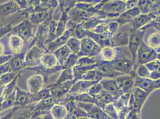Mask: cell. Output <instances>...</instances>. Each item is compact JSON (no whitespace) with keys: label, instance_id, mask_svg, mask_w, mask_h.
I'll use <instances>...</instances> for the list:
<instances>
[{"label":"cell","instance_id":"obj_1","mask_svg":"<svg viewBox=\"0 0 160 119\" xmlns=\"http://www.w3.org/2000/svg\"><path fill=\"white\" fill-rule=\"evenodd\" d=\"M97 10L102 11L108 19H113L127 10V2L122 0H111L104 4L95 5Z\"/></svg>","mask_w":160,"mask_h":119},{"label":"cell","instance_id":"obj_2","mask_svg":"<svg viewBox=\"0 0 160 119\" xmlns=\"http://www.w3.org/2000/svg\"><path fill=\"white\" fill-rule=\"evenodd\" d=\"M157 59H160V51L149 47L144 41H142L136 53V64L144 65Z\"/></svg>","mask_w":160,"mask_h":119},{"label":"cell","instance_id":"obj_3","mask_svg":"<svg viewBox=\"0 0 160 119\" xmlns=\"http://www.w3.org/2000/svg\"><path fill=\"white\" fill-rule=\"evenodd\" d=\"M148 93L138 87H134L128 103V110L140 114L142 107L148 99Z\"/></svg>","mask_w":160,"mask_h":119},{"label":"cell","instance_id":"obj_4","mask_svg":"<svg viewBox=\"0 0 160 119\" xmlns=\"http://www.w3.org/2000/svg\"><path fill=\"white\" fill-rule=\"evenodd\" d=\"M147 31L140 28L138 30H133L131 28L129 31V40L128 48L132 55V59L136 63V57L138 49L141 42L143 41V38Z\"/></svg>","mask_w":160,"mask_h":119},{"label":"cell","instance_id":"obj_5","mask_svg":"<svg viewBox=\"0 0 160 119\" xmlns=\"http://www.w3.org/2000/svg\"><path fill=\"white\" fill-rule=\"evenodd\" d=\"M81 48L78 53L79 57H96L100 53L102 47L89 37H84L80 40Z\"/></svg>","mask_w":160,"mask_h":119},{"label":"cell","instance_id":"obj_6","mask_svg":"<svg viewBox=\"0 0 160 119\" xmlns=\"http://www.w3.org/2000/svg\"><path fill=\"white\" fill-rule=\"evenodd\" d=\"M132 28L130 23L119 27L117 32L110 38L111 45L113 47L128 46L129 31Z\"/></svg>","mask_w":160,"mask_h":119},{"label":"cell","instance_id":"obj_7","mask_svg":"<svg viewBox=\"0 0 160 119\" xmlns=\"http://www.w3.org/2000/svg\"><path fill=\"white\" fill-rule=\"evenodd\" d=\"M76 102L80 108L87 112L88 118L92 119H111L101 108L94 104Z\"/></svg>","mask_w":160,"mask_h":119},{"label":"cell","instance_id":"obj_8","mask_svg":"<svg viewBox=\"0 0 160 119\" xmlns=\"http://www.w3.org/2000/svg\"><path fill=\"white\" fill-rule=\"evenodd\" d=\"M130 94L131 93H123L117 99H115L112 102L119 119H126L129 112L128 103Z\"/></svg>","mask_w":160,"mask_h":119},{"label":"cell","instance_id":"obj_9","mask_svg":"<svg viewBox=\"0 0 160 119\" xmlns=\"http://www.w3.org/2000/svg\"><path fill=\"white\" fill-rule=\"evenodd\" d=\"M59 102L60 100L54 98L52 97L42 99L38 102V103L36 104L34 107L32 116H44L50 112L51 108L54 104Z\"/></svg>","mask_w":160,"mask_h":119},{"label":"cell","instance_id":"obj_10","mask_svg":"<svg viewBox=\"0 0 160 119\" xmlns=\"http://www.w3.org/2000/svg\"><path fill=\"white\" fill-rule=\"evenodd\" d=\"M73 84V80H69L59 85L52 84L46 87L48 88L52 97L60 101L63 99L69 93Z\"/></svg>","mask_w":160,"mask_h":119},{"label":"cell","instance_id":"obj_11","mask_svg":"<svg viewBox=\"0 0 160 119\" xmlns=\"http://www.w3.org/2000/svg\"><path fill=\"white\" fill-rule=\"evenodd\" d=\"M160 79L153 80L149 78H140L136 75L134 76V87L139 88L149 94L157 89H160Z\"/></svg>","mask_w":160,"mask_h":119},{"label":"cell","instance_id":"obj_12","mask_svg":"<svg viewBox=\"0 0 160 119\" xmlns=\"http://www.w3.org/2000/svg\"><path fill=\"white\" fill-rule=\"evenodd\" d=\"M95 14L73 7L68 12V20L71 21L75 25L85 22Z\"/></svg>","mask_w":160,"mask_h":119},{"label":"cell","instance_id":"obj_13","mask_svg":"<svg viewBox=\"0 0 160 119\" xmlns=\"http://www.w3.org/2000/svg\"><path fill=\"white\" fill-rule=\"evenodd\" d=\"M103 89L115 99L123 94L114 78H104L99 82Z\"/></svg>","mask_w":160,"mask_h":119},{"label":"cell","instance_id":"obj_14","mask_svg":"<svg viewBox=\"0 0 160 119\" xmlns=\"http://www.w3.org/2000/svg\"><path fill=\"white\" fill-rule=\"evenodd\" d=\"M135 75L124 74L114 78L122 93H132L134 87Z\"/></svg>","mask_w":160,"mask_h":119},{"label":"cell","instance_id":"obj_15","mask_svg":"<svg viewBox=\"0 0 160 119\" xmlns=\"http://www.w3.org/2000/svg\"><path fill=\"white\" fill-rule=\"evenodd\" d=\"M73 31V28L67 29L62 35L56 38L46 46L47 52L53 53L59 48L66 45L68 40L72 36Z\"/></svg>","mask_w":160,"mask_h":119},{"label":"cell","instance_id":"obj_16","mask_svg":"<svg viewBox=\"0 0 160 119\" xmlns=\"http://www.w3.org/2000/svg\"><path fill=\"white\" fill-rule=\"evenodd\" d=\"M96 69L102 79L104 78H115L117 76L124 75V74L115 70L112 67L111 62L98 61Z\"/></svg>","mask_w":160,"mask_h":119},{"label":"cell","instance_id":"obj_17","mask_svg":"<svg viewBox=\"0 0 160 119\" xmlns=\"http://www.w3.org/2000/svg\"><path fill=\"white\" fill-rule=\"evenodd\" d=\"M158 16H160V12L149 14H140L136 16L130 23L132 27L133 30H138L142 27L145 26Z\"/></svg>","mask_w":160,"mask_h":119},{"label":"cell","instance_id":"obj_18","mask_svg":"<svg viewBox=\"0 0 160 119\" xmlns=\"http://www.w3.org/2000/svg\"><path fill=\"white\" fill-rule=\"evenodd\" d=\"M140 14V10L139 8L136 6L131 9L127 10L126 12L121 14L118 17L112 20L117 22L119 26H122L126 24L131 23L134 19Z\"/></svg>","mask_w":160,"mask_h":119},{"label":"cell","instance_id":"obj_19","mask_svg":"<svg viewBox=\"0 0 160 119\" xmlns=\"http://www.w3.org/2000/svg\"><path fill=\"white\" fill-rule=\"evenodd\" d=\"M96 83H98V82L82 79L78 80L73 82L68 94L70 96L74 97L86 93L87 89Z\"/></svg>","mask_w":160,"mask_h":119},{"label":"cell","instance_id":"obj_20","mask_svg":"<svg viewBox=\"0 0 160 119\" xmlns=\"http://www.w3.org/2000/svg\"><path fill=\"white\" fill-rule=\"evenodd\" d=\"M28 85L32 93L36 94L45 87L44 78L40 73L37 74L29 78L28 82Z\"/></svg>","mask_w":160,"mask_h":119},{"label":"cell","instance_id":"obj_21","mask_svg":"<svg viewBox=\"0 0 160 119\" xmlns=\"http://www.w3.org/2000/svg\"><path fill=\"white\" fill-rule=\"evenodd\" d=\"M117 55V50L115 47L111 46H105L102 48L100 53L96 57L98 61L112 62Z\"/></svg>","mask_w":160,"mask_h":119},{"label":"cell","instance_id":"obj_22","mask_svg":"<svg viewBox=\"0 0 160 119\" xmlns=\"http://www.w3.org/2000/svg\"><path fill=\"white\" fill-rule=\"evenodd\" d=\"M21 10L20 8L13 1L0 4V17H4Z\"/></svg>","mask_w":160,"mask_h":119},{"label":"cell","instance_id":"obj_23","mask_svg":"<svg viewBox=\"0 0 160 119\" xmlns=\"http://www.w3.org/2000/svg\"><path fill=\"white\" fill-rule=\"evenodd\" d=\"M50 113L54 119H68V117L67 108L61 103L54 104L51 108Z\"/></svg>","mask_w":160,"mask_h":119},{"label":"cell","instance_id":"obj_24","mask_svg":"<svg viewBox=\"0 0 160 119\" xmlns=\"http://www.w3.org/2000/svg\"><path fill=\"white\" fill-rule=\"evenodd\" d=\"M40 64L45 68H53L60 65L55 55L52 53H45L40 59Z\"/></svg>","mask_w":160,"mask_h":119},{"label":"cell","instance_id":"obj_25","mask_svg":"<svg viewBox=\"0 0 160 119\" xmlns=\"http://www.w3.org/2000/svg\"><path fill=\"white\" fill-rule=\"evenodd\" d=\"M52 53L58 60L59 64L62 66L68 59V57H69V55L72 53L66 44L59 48Z\"/></svg>","mask_w":160,"mask_h":119},{"label":"cell","instance_id":"obj_26","mask_svg":"<svg viewBox=\"0 0 160 119\" xmlns=\"http://www.w3.org/2000/svg\"><path fill=\"white\" fill-rule=\"evenodd\" d=\"M95 99V104L96 106L99 107L102 109L108 104L113 102L115 99L113 97L107 93L105 90L98 95L93 96Z\"/></svg>","mask_w":160,"mask_h":119},{"label":"cell","instance_id":"obj_27","mask_svg":"<svg viewBox=\"0 0 160 119\" xmlns=\"http://www.w3.org/2000/svg\"><path fill=\"white\" fill-rule=\"evenodd\" d=\"M160 31H157L151 34L147 39L146 44L155 50L160 51Z\"/></svg>","mask_w":160,"mask_h":119},{"label":"cell","instance_id":"obj_28","mask_svg":"<svg viewBox=\"0 0 160 119\" xmlns=\"http://www.w3.org/2000/svg\"><path fill=\"white\" fill-rule=\"evenodd\" d=\"M71 80H73V74L72 69H64L59 74V76L56 82L53 84L59 85Z\"/></svg>","mask_w":160,"mask_h":119},{"label":"cell","instance_id":"obj_29","mask_svg":"<svg viewBox=\"0 0 160 119\" xmlns=\"http://www.w3.org/2000/svg\"><path fill=\"white\" fill-rule=\"evenodd\" d=\"M67 46L71 51V53L78 54L81 48V41L80 40L72 36L68 40Z\"/></svg>","mask_w":160,"mask_h":119},{"label":"cell","instance_id":"obj_30","mask_svg":"<svg viewBox=\"0 0 160 119\" xmlns=\"http://www.w3.org/2000/svg\"><path fill=\"white\" fill-rule=\"evenodd\" d=\"M81 79L90 80V81H95V82H99L102 79L100 78V74L98 72L97 69L95 68L93 69L90 70L84 73L82 76Z\"/></svg>","mask_w":160,"mask_h":119},{"label":"cell","instance_id":"obj_31","mask_svg":"<svg viewBox=\"0 0 160 119\" xmlns=\"http://www.w3.org/2000/svg\"><path fill=\"white\" fill-rule=\"evenodd\" d=\"M108 21L99 24L95 27H94L93 29L90 30V31L93 32V33H96V34H108L111 37H112V35L110 32L109 27L108 25Z\"/></svg>","mask_w":160,"mask_h":119},{"label":"cell","instance_id":"obj_32","mask_svg":"<svg viewBox=\"0 0 160 119\" xmlns=\"http://www.w3.org/2000/svg\"><path fill=\"white\" fill-rule=\"evenodd\" d=\"M98 63V60L96 57H80L78 60L76 65L82 66H88L95 65Z\"/></svg>","mask_w":160,"mask_h":119},{"label":"cell","instance_id":"obj_33","mask_svg":"<svg viewBox=\"0 0 160 119\" xmlns=\"http://www.w3.org/2000/svg\"><path fill=\"white\" fill-rule=\"evenodd\" d=\"M79 57H80L78 54L71 53L62 66L63 69H72L74 66L76 65Z\"/></svg>","mask_w":160,"mask_h":119},{"label":"cell","instance_id":"obj_34","mask_svg":"<svg viewBox=\"0 0 160 119\" xmlns=\"http://www.w3.org/2000/svg\"><path fill=\"white\" fill-rule=\"evenodd\" d=\"M102 110L107 113L111 119H119L117 112L113 106L112 102L108 104L105 106Z\"/></svg>","mask_w":160,"mask_h":119},{"label":"cell","instance_id":"obj_35","mask_svg":"<svg viewBox=\"0 0 160 119\" xmlns=\"http://www.w3.org/2000/svg\"><path fill=\"white\" fill-rule=\"evenodd\" d=\"M138 65V64H137ZM136 75L142 78H149L150 72L144 65H138L135 70Z\"/></svg>","mask_w":160,"mask_h":119},{"label":"cell","instance_id":"obj_36","mask_svg":"<svg viewBox=\"0 0 160 119\" xmlns=\"http://www.w3.org/2000/svg\"><path fill=\"white\" fill-rule=\"evenodd\" d=\"M103 91H104V89H103L102 86H101L99 82H98L90 86L87 89L86 93L92 96H96V95H99Z\"/></svg>","mask_w":160,"mask_h":119},{"label":"cell","instance_id":"obj_37","mask_svg":"<svg viewBox=\"0 0 160 119\" xmlns=\"http://www.w3.org/2000/svg\"><path fill=\"white\" fill-rule=\"evenodd\" d=\"M160 59H157L149 62L144 66L147 67L149 72H153L156 70H160Z\"/></svg>","mask_w":160,"mask_h":119},{"label":"cell","instance_id":"obj_38","mask_svg":"<svg viewBox=\"0 0 160 119\" xmlns=\"http://www.w3.org/2000/svg\"><path fill=\"white\" fill-rule=\"evenodd\" d=\"M16 3L21 8H27L29 7V0H14Z\"/></svg>","mask_w":160,"mask_h":119},{"label":"cell","instance_id":"obj_39","mask_svg":"<svg viewBox=\"0 0 160 119\" xmlns=\"http://www.w3.org/2000/svg\"><path fill=\"white\" fill-rule=\"evenodd\" d=\"M160 70H156V71H153V72H150L149 79L153 80H156L160 79Z\"/></svg>","mask_w":160,"mask_h":119},{"label":"cell","instance_id":"obj_40","mask_svg":"<svg viewBox=\"0 0 160 119\" xmlns=\"http://www.w3.org/2000/svg\"><path fill=\"white\" fill-rule=\"evenodd\" d=\"M140 115L136 112L130 111L128 113L126 119H141Z\"/></svg>","mask_w":160,"mask_h":119},{"label":"cell","instance_id":"obj_41","mask_svg":"<svg viewBox=\"0 0 160 119\" xmlns=\"http://www.w3.org/2000/svg\"><path fill=\"white\" fill-rule=\"evenodd\" d=\"M77 2H84L96 5L101 2V0H76Z\"/></svg>","mask_w":160,"mask_h":119},{"label":"cell","instance_id":"obj_42","mask_svg":"<svg viewBox=\"0 0 160 119\" xmlns=\"http://www.w3.org/2000/svg\"><path fill=\"white\" fill-rule=\"evenodd\" d=\"M29 119H45V115L44 116H31Z\"/></svg>","mask_w":160,"mask_h":119},{"label":"cell","instance_id":"obj_43","mask_svg":"<svg viewBox=\"0 0 160 119\" xmlns=\"http://www.w3.org/2000/svg\"><path fill=\"white\" fill-rule=\"evenodd\" d=\"M13 113V112H11V113H9L8 114H7V116H6L5 117H2V118H1L0 119H11V117H12V116Z\"/></svg>","mask_w":160,"mask_h":119},{"label":"cell","instance_id":"obj_44","mask_svg":"<svg viewBox=\"0 0 160 119\" xmlns=\"http://www.w3.org/2000/svg\"><path fill=\"white\" fill-rule=\"evenodd\" d=\"M109 1H111V0H101V2H100L99 4H104V3L107 2Z\"/></svg>","mask_w":160,"mask_h":119},{"label":"cell","instance_id":"obj_45","mask_svg":"<svg viewBox=\"0 0 160 119\" xmlns=\"http://www.w3.org/2000/svg\"><path fill=\"white\" fill-rule=\"evenodd\" d=\"M90 119V118H88V117H84V118H81V119Z\"/></svg>","mask_w":160,"mask_h":119},{"label":"cell","instance_id":"obj_46","mask_svg":"<svg viewBox=\"0 0 160 119\" xmlns=\"http://www.w3.org/2000/svg\"></svg>","mask_w":160,"mask_h":119}]
</instances>
